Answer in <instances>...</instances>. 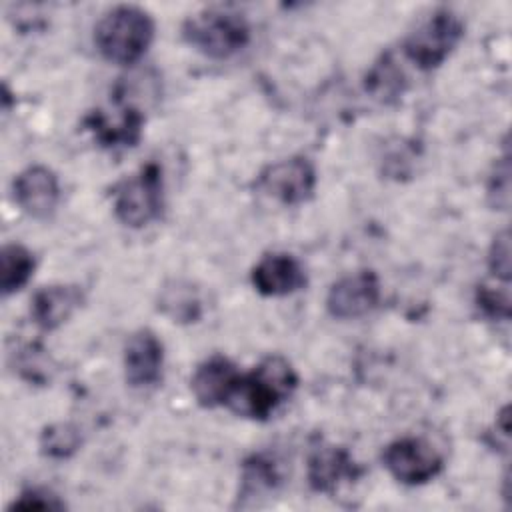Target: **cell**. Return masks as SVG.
<instances>
[{
  "mask_svg": "<svg viewBox=\"0 0 512 512\" xmlns=\"http://www.w3.org/2000/svg\"><path fill=\"white\" fill-rule=\"evenodd\" d=\"M296 386L298 374L294 366L284 356L272 354L260 360L252 372L240 376L226 406L238 416L266 420L292 396Z\"/></svg>",
  "mask_w": 512,
  "mask_h": 512,
  "instance_id": "obj_1",
  "label": "cell"
},
{
  "mask_svg": "<svg viewBox=\"0 0 512 512\" xmlns=\"http://www.w3.org/2000/svg\"><path fill=\"white\" fill-rule=\"evenodd\" d=\"M154 38L152 16L138 6H116L108 10L94 28V44L100 56L112 64L138 62Z\"/></svg>",
  "mask_w": 512,
  "mask_h": 512,
  "instance_id": "obj_2",
  "label": "cell"
},
{
  "mask_svg": "<svg viewBox=\"0 0 512 512\" xmlns=\"http://www.w3.org/2000/svg\"><path fill=\"white\" fill-rule=\"evenodd\" d=\"M184 40L208 58H230L250 42L246 16L232 8H206L186 18L182 24Z\"/></svg>",
  "mask_w": 512,
  "mask_h": 512,
  "instance_id": "obj_3",
  "label": "cell"
},
{
  "mask_svg": "<svg viewBox=\"0 0 512 512\" xmlns=\"http://www.w3.org/2000/svg\"><path fill=\"white\" fill-rule=\"evenodd\" d=\"M164 210V178L156 162L144 164L134 176L116 186L114 214L130 228H142L158 220Z\"/></svg>",
  "mask_w": 512,
  "mask_h": 512,
  "instance_id": "obj_4",
  "label": "cell"
},
{
  "mask_svg": "<svg viewBox=\"0 0 512 512\" xmlns=\"http://www.w3.org/2000/svg\"><path fill=\"white\" fill-rule=\"evenodd\" d=\"M464 36L462 20L448 8L432 12L410 36L404 40L406 58L420 70L438 68L458 46Z\"/></svg>",
  "mask_w": 512,
  "mask_h": 512,
  "instance_id": "obj_5",
  "label": "cell"
},
{
  "mask_svg": "<svg viewBox=\"0 0 512 512\" xmlns=\"http://www.w3.org/2000/svg\"><path fill=\"white\" fill-rule=\"evenodd\" d=\"M382 462L392 478L408 486H420L436 478L444 460L438 450L424 438H398L390 442L382 452Z\"/></svg>",
  "mask_w": 512,
  "mask_h": 512,
  "instance_id": "obj_6",
  "label": "cell"
},
{
  "mask_svg": "<svg viewBox=\"0 0 512 512\" xmlns=\"http://www.w3.org/2000/svg\"><path fill=\"white\" fill-rule=\"evenodd\" d=\"M256 188L282 204H302L316 188V170L304 156L284 158L258 174Z\"/></svg>",
  "mask_w": 512,
  "mask_h": 512,
  "instance_id": "obj_7",
  "label": "cell"
},
{
  "mask_svg": "<svg viewBox=\"0 0 512 512\" xmlns=\"http://www.w3.org/2000/svg\"><path fill=\"white\" fill-rule=\"evenodd\" d=\"M380 300V282L372 270H360L336 280L326 296L330 316L338 320L362 318L376 308Z\"/></svg>",
  "mask_w": 512,
  "mask_h": 512,
  "instance_id": "obj_8",
  "label": "cell"
},
{
  "mask_svg": "<svg viewBox=\"0 0 512 512\" xmlns=\"http://www.w3.org/2000/svg\"><path fill=\"white\" fill-rule=\"evenodd\" d=\"M118 100V110L112 112V116L106 110H92L84 118V128L92 132L94 140L102 148H132L140 142L142 138V126H144V114L132 106V104H122Z\"/></svg>",
  "mask_w": 512,
  "mask_h": 512,
  "instance_id": "obj_9",
  "label": "cell"
},
{
  "mask_svg": "<svg viewBox=\"0 0 512 512\" xmlns=\"http://www.w3.org/2000/svg\"><path fill=\"white\" fill-rule=\"evenodd\" d=\"M362 468L354 462L350 452L342 446L322 444L316 446L306 464L308 484L316 492H334L340 484H350L358 480Z\"/></svg>",
  "mask_w": 512,
  "mask_h": 512,
  "instance_id": "obj_10",
  "label": "cell"
},
{
  "mask_svg": "<svg viewBox=\"0 0 512 512\" xmlns=\"http://www.w3.org/2000/svg\"><path fill=\"white\" fill-rule=\"evenodd\" d=\"M164 346L160 338L148 330H136L124 346V376L134 388L154 386L162 378Z\"/></svg>",
  "mask_w": 512,
  "mask_h": 512,
  "instance_id": "obj_11",
  "label": "cell"
},
{
  "mask_svg": "<svg viewBox=\"0 0 512 512\" xmlns=\"http://www.w3.org/2000/svg\"><path fill=\"white\" fill-rule=\"evenodd\" d=\"M14 200L26 212L34 218H48L60 198V184L56 174L46 166H28L24 168L12 184Z\"/></svg>",
  "mask_w": 512,
  "mask_h": 512,
  "instance_id": "obj_12",
  "label": "cell"
},
{
  "mask_svg": "<svg viewBox=\"0 0 512 512\" xmlns=\"http://www.w3.org/2000/svg\"><path fill=\"white\" fill-rule=\"evenodd\" d=\"M250 280L262 296H288L306 286V272L292 254L272 252L258 260Z\"/></svg>",
  "mask_w": 512,
  "mask_h": 512,
  "instance_id": "obj_13",
  "label": "cell"
},
{
  "mask_svg": "<svg viewBox=\"0 0 512 512\" xmlns=\"http://www.w3.org/2000/svg\"><path fill=\"white\" fill-rule=\"evenodd\" d=\"M240 376L242 374L232 360H228L226 356H212L194 370L190 388L200 406H226Z\"/></svg>",
  "mask_w": 512,
  "mask_h": 512,
  "instance_id": "obj_14",
  "label": "cell"
},
{
  "mask_svg": "<svg viewBox=\"0 0 512 512\" xmlns=\"http://www.w3.org/2000/svg\"><path fill=\"white\" fill-rule=\"evenodd\" d=\"M84 302V292L76 284H52L40 288L30 302V316L42 330L62 326Z\"/></svg>",
  "mask_w": 512,
  "mask_h": 512,
  "instance_id": "obj_15",
  "label": "cell"
},
{
  "mask_svg": "<svg viewBox=\"0 0 512 512\" xmlns=\"http://www.w3.org/2000/svg\"><path fill=\"white\" fill-rule=\"evenodd\" d=\"M282 484V474L270 454H252L242 462L238 500H256L276 492Z\"/></svg>",
  "mask_w": 512,
  "mask_h": 512,
  "instance_id": "obj_16",
  "label": "cell"
},
{
  "mask_svg": "<svg viewBox=\"0 0 512 512\" xmlns=\"http://www.w3.org/2000/svg\"><path fill=\"white\" fill-rule=\"evenodd\" d=\"M158 308L178 324L198 322L202 316V300L198 290L186 280L168 282L158 296Z\"/></svg>",
  "mask_w": 512,
  "mask_h": 512,
  "instance_id": "obj_17",
  "label": "cell"
},
{
  "mask_svg": "<svg viewBox=\"0 0 512 512\" xmlns=\"http://www.w3.org/2000/svg\"><path fill=\"white\" fill-rule=\"evenodd\" d=\"M34 254L22 244H4L0 252V288L4 296H10L26 286L34 274Z\"/></svg>",
  "mask_w": 512,
  "mask_h": 512,
  "instance_id": "obj_18",
  "label": "cell"
},
{
  "mask_svg": "<svg viewBox=\"0 0 512 512\" xmlns=\"http://www.w3.org/2000/svg\"><path fill=\"white\" fill-rule=\"evenodd\" d=\"M82 444L80 430L70 422H56L44 428L40 436V450L48 458H68Z\"/></svg>",
  "mask_w": 512,
  "mask_h": 512,
  "instance_id": "obj_19",
  "label": "cell"
},
{
  "mask_svg": "<svg viewBox=\"0 0 512 512\" xmlns=\"http://www.w3.org/2000/svg\"><path fill=\"white\" fill-rule=\"evenodd\" d=\"M14 370L30 384H46L52 374V362L40 344L30 342L14 352Z\"/></svg>",
  "mask_w": 512,
  "mask_h": 512,
  "instance_id": "obj_20",
  "label": "cell"
},
{
  "mask_svg": "<svg viewBox=\"0 0 512 512\" xmlns=\"http://www.w3.org/2000/svg\"><path fill=\"white\" fill-rule=\"evenodd\" d=\"M476 306L484 316L492 320H508L510 318L508 282H502V284L482 282L476 288Z\"/></svg>",
  "mask_w": 512,
  "mask_h": 512,
  "instance_id": "obj_21",
  "label": "cell"
},
{
  "mask_svg": "<svg viewBox=\"0 0 512 512\" xmlns=\"http://www.w3.org/2000/svg\"><path fill=\"white\" fill-rule=\"evenodd\" d=\"M366 90L380 100H390L402 92V76L386 56L368 72Z\"/></svg>",
  "mask_w": 512,
  "mask_h": 512,
  "instance_id": "obj_22",
  "label": "cell"
},
{
  "mask_svg": "<svg viewBox=\"0 0 512 512\" xmlns=\"http://www.w3.org/2000/svg\"><path fill=\"white\" fill-rule=\"evenodd\" d=\"M488 268L492 276L500 282H510V232L504 228L498 232L490 244Z\"/></svg>",
  "mask_w": 512,
  "mask_h": 512,
  "instance_id": "obj_23",
  "label": "cell"
},
{
  "mask_svg": "<svg viewBox=\"0 0 512 512\" xmlns=\"http://www.w3.org/2000/svg\"><path fill=\"white\" fill-rule=\"evenodd\" d=\"M10 508H26V510H62L66 504L54 494L52 490L46 488H26L18 494V498L12 502Z\"/></svg>",
  "mask_w": 512,
  "mask_h": 512,
  "instance_id": "obj_24",
  "label": "cell"
},
{
  "mask_svg": "<svg viewBox=\"0 0 512 512\" xmlns=\"http://www.w3.org/2000/svg\"><path fill=\"white\" fill-rule=\"evenodd\" d=\"M510 192V164H508V152L500 158L496 164V172L490 176V186H488V196L492 198L494 206L500 210L508 208V194Z\"/></svg>",
  "mask_w": 512,
  "mask_h": 512,
  "instance_id": "obj_25",
  "label": "cell"
}]
</instances>
